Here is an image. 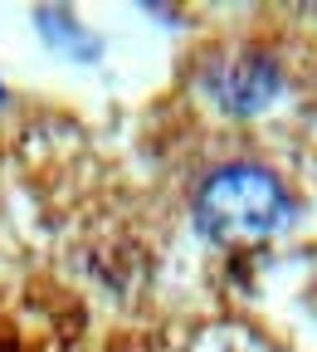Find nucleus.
<instances>
[{
    "instance_id": "1",
    "label": "nucleus",
    "mask_w": 317,
    "mask_h": 352,
    "mask_svg": "<svg viewBox=\"0 0 317 352\" xmlns=\"http://www.w3.org/2000/svg\"><path fill=\"white\" fill-rule=\"evenodd\" d=\"M293 215V196L268 166L230 162L196 186V226L215 245H263Z\"/></svg>"
},
{
    "instance_id": "2",
    "label": "nucleus",
    "mask_w": 317,
    "mask_h": 352,
    "mask_svg": "<svg viewBox=\"0 0 317 352\" xmlns=\"http://www.w3.org/2000/svg\"><path fill=\"white\" fill-rule=\"evenodd\" d=\"M279 88H283V69L268 59V54H259V50H244V54L220 59L215 74H210V98L230 113V118L263 113L268 103L279 98Z\"/></svg>"
},
{
    "instance_id": "3",
    "label": "nucleus",
    "mask_w": 317,
    "mask_h": 352,
    "mask_svg": "<svg viewBox=\"0 0 317 352\" xmlns=\"http://www.w3.org/2000/svg\"><path fill=\"white\" fill-rule=\"evenodd\" d=\"M0 103H5V88H0Z\"/></svg>"
}]
</instances>
